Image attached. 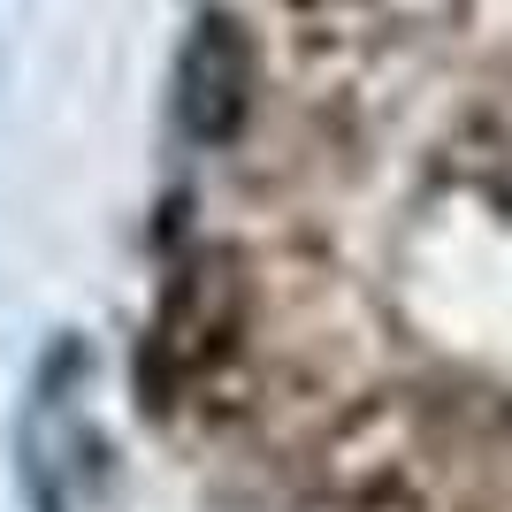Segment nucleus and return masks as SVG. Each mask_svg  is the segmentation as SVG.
Listing matches in <instances>:
<instances>
[{
	"label": "nucleus",
	"instance_id": "nucleus-1",
	"mask_svg": "<svg viewBox=\"0 0 512 512\" xmlns=\"http://www.w3.org/2000/svg\"><path fill=\"white\" fill-rule=\"evenodd\" d=\"M176 115H184V138L207 153H222L253 115V39L245 23L207 8L184 39V62H176Z\"/></svg>",
	"mask_w": 512,
	"mask_h": 512
}]
</instances>
